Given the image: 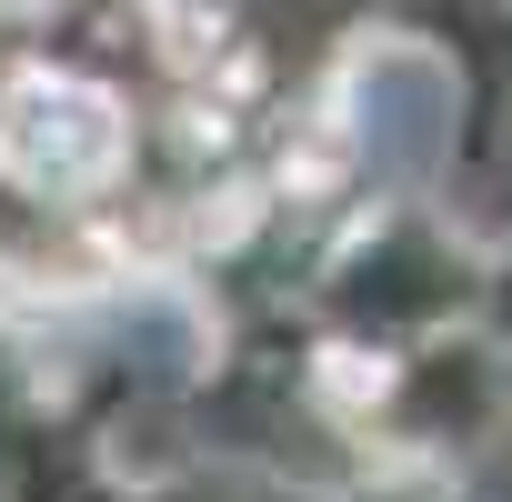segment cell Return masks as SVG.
<instances>
[{"instance_id":"cell-1","label":"cell","mask_w":512,"mask_h":502,"mask_svg":"<svg viewBox=\"0 0 512 502\" xmlns=\"http://www.w3.org/2000/svg\"><path fill=\"white\" fill-rule=\"evenodd\" d=\"M0 171L31 191H101L121 171V111L91 81H21L0 111Z\"/></svg>"}]
</instances>
